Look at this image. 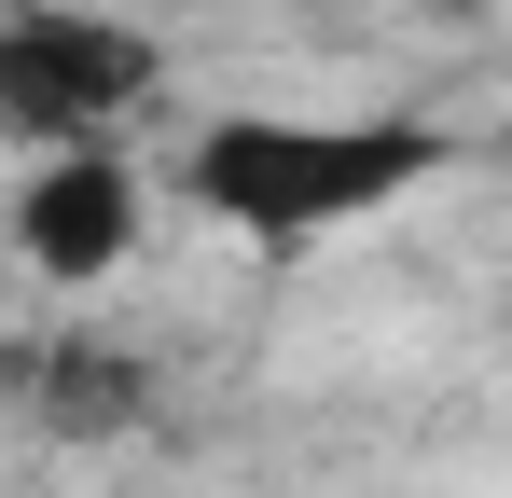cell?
<instances>
[{"label": "cell", "mask_w": 512, "mask_h": 498, "mask_svg": "<svg viewBox=\"0 0 512 498\" xmlns=\"http://www.w3.org/2000/svg\"><path fill=\"white\" fill-rule=\"evenodd\" d=\"M139 97H153V42H139V28L70 14V0H14V14H0V125H14V139L70 153L111 111H139Z\"/></svg>", "instance_id": "obj_2"}, {"label": "cell", "mask_w": 512, "mask_h": 498, "mask_svg": "<svg viewBox=\"0 0 512 498\" xmlns=\"http://www.w3.org/2000/svg\"><path fill=\"white\" fill-rule=\"evenodd\" d=\"M14 249H28L42 277H70V291L111 277V263L139 249V180H125V153H111V139H70V153L14 194Z\"/></svg>", "instance_id": "obj_3"}, {"label": "cell", "mask_w": 512, "mask_h": 498, "mask_svg": "<svg viewBox=\"0 0 512 498\" xmlns=\"http://www.w3.org/2000/svg\"><path fill=\"white\" fill-rule=\"evenodd\" d=\"M429 166H443L429 125H277V111H236V125H208L180 153V180H194V208H222L250 249H319L333 222L416 194Z\"/></svg>", "instance_id": "obj_1"}, {"label": "cell", "mask_w": 512, "mask_h": 498, "mask_svg": "<svg viewBox=\"0 0 512 498\" xmlns=\"http://www.w3.org/2000/svg\"><path fill=\"white\" fill-rule=\"evenodd\" d=\"M28 402H42V429H84V443H111V429H139L153 374H139L125 346H42V360H28Z\"/></svg>", "instance_id": "obj_4"}]
</instances>
